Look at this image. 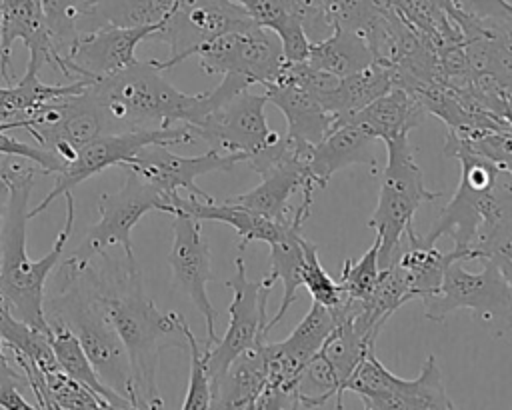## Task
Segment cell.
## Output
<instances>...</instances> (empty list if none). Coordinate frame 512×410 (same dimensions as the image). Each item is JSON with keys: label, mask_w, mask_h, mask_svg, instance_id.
<instances>
[{"label": "cell", "mask_w": 512, "mask_h": 410, "mask_svg": "<svg viewBox=\"0 0 512 410\" xmlns=\"http://www.w3.org/2000/svg\"><path fill=\"white\" fill-rule=\"evenodd\" d=\"M90 270L130 360L134 408H162L156 384L160 354L168 348L188 350V322L178 312H162L144 292L136 258L112 260L106 254L90 262Z\"/></svg>", "instance_id": "cell-1"}, {"label": "cell", "mask_w": 512, "mask_h": 410, "mask_svg": "<svg viewBox=\"0 0 512 410\" xmlns=\"http://www.w3.org/2000/svg\"><path fill=\"white\" fill-rule=\"evenodd\" d=\"M34 168L12 160V156H2L0 176L10 188L8 212L4 228L0 232V292L6 298L12 314L32 328L48 332L50 326L44 316V296L50 272L60 264V256L74 228V196L72 190L64 194L66 218L58 232L52 248L40 260H30L26 252V226L28 198L34 188Z\"/></svg>", "instance_id": "cell-2"}, {"label": "cell", "mask_w": 512, "mask_h": 410, "mask_svg": "<svg viewBox=\"0 0 512 410\" xmlns=\"http://www.w3.org/2000/svg\"><path fill=\"white\" fill-rule=\"evenodd\" d=\"M44 316L66 324L80 340L86 356L106 386L124 396L134 408V384L128 352L100 300L90 264H60L56 288L44 298Z\"/></svg>", "instance_id": "cell-3"}, {"label": "cell", "mask_w": 512, "mask_h": 410, "mask_svg": "<svg viewBox=\"0 0 512 410\" xmlns=\"http://www.w3.org/2000/svg\"><path fill=\"white\" fill-rule=\"evenodd\" d=\"M88 92L104 108L112 124L126 128H166L176 122L192 124L200 94H186L172 86L156 60H134L120 72L94 80Z\"/></svg>", "instance_id": "cell-4"}, {"label": "cell", "mask_w": 512, "mask_h": 410, "mask_svg": "<svg viewBox=\"0 0 512 410\" xmlns=\"http://www.w3.org/2000/svg\"><path fill=\"white\" fill-rule=\"evenodd\" d=\"M384 146L388 150V162L376 208L368 218V226L376 230V236L380 238V270L390 264L404 232L412 226L416 210L424 202H434L442 196V190H428L424 174L414 160L408 134L396 136L384 142Z\"/></svg>", "instance_id": "cell-5"}, {"label": "cell", "mask_w": 512, "mask_h": 410, "mask_svg": "<svg viewBox=\"0 0 512 410\" xmlns=\"http://www.w3.org/2000/svg\"><path fill=\"white\" fill-rule=\"evenodd\" d=\"M480 262L482 270L470 272L464 268V260H452L438 290L422 300L424 316L444 322L452 312L468 308L474 320L498 338L512 328V288L490 260Z\"/></svg>", "instance_id": "cell-6"}, {"label": "cell", "mask_w": 512, "mask_h": 410, "mask_svg": "<svg viewBox=\"0 0 512 410\" xmlns=\"http://www.w3.org/2000/svg\"><path fill=\"white\" fill-rule=\"evenodd\" d=\"M124 180L116 192L98 196V222L88 228L76 252L68 258L76 266H86L106 254L112 246H122L126 258L134 256L132 230L148 212L172 214V204L156 188L146 184L136 172L120 166Z\"/></svg>", "instance_id": "cell-7"}, {"label": "cell", "mask_w": 512, "mask_h": 410, "mask_svg": "<svg viewBox=\"0 0 512 410\" xmlns=\"http://www.w3.org/2000/svg\"><path fill=\"white\" fill-rule=\"evenodd\" d=\"M112 126V120L86 86L38 106L16 128L32 134L66 168L80 148L106 132H114Z\"/></svg>", "instance_id": "cell-8"}, {"label": "cell", "mask_w": 512, "mask_h": 410, "mask_svg": "<svg viewBox=\"0 0 512 410\" xmlns=\"http://www.w3.org/2000/svg\"><path fill=\"white\" fill-rule=\"evenodd\" d=\"M194 140H196V136L188 124L166 126V128H160V126H156V128H126V130L106 132L78 150V156L62 172L56 174L54 188L32 210H28V216L30 218L38 216L58 196H64L66 192L74 190L78 184H82L90 176L100 174L102 170H106L110 166L126 164L138 150H142L146 146L190 144Z\"/></svg>", "instance_id": "cell-9"}, {"label": "cell", "mask_w": 512, "mask_h": 410, "mask_svg": "<svg viewBox=\"0 0 512 410\" xmlns=\"http://www.w3.org/2000/svg\"><path fill=\"white\" fill-rule=\"evenodd\" d=\"M346 390L360 396L368 410H452L442 372L436 358L430 354L424 360L420 374L412 380L392 374L376 356L366 354L356 372L346 382Z\"/></svg>", "instance_id": "cell-10"}, {"label": "cell", "mask_w": 512, "mask_h": 410, "mask_svg": "<svg viewBox=\"0 0 512 410\" xmlns=\"http://www.w3.org/2000/svg\"><path fill=\"white\" fill-rule=\"evenodd\" d=\"M274 284L276 282L268 274L262 280H250L242 254L236 256L234 274L224 280V286L232 290V302L228 306L230 322L224 336L216 338L208 354L210 390L238 354L254 348L268 338L266 306Z\"/></svg>", "instance_id": "cell-11"}, {"label": "cell", "mask_w": 512, "mask_h": 410, "mask_svg": "<svg viewBox=\"0 0 512 410\" xmlns=\"http://www.w3.org/2000/svg\"><path fill=\"white\" fill-rule=\"evenodd\" d=\"M450 158L460 162L458 190L438 212V218L422 238L436 244L438 238L450 236L454 240V248L472 250L470 246L478 234V228L488 216L494 184L502 172V166L468 150H456Z\"/></svg>", "instance_id": "cell-12"}, {"label": "cell", "mask_w": 512, "mask_h": 410, "mask_svg": "<svg viewBox=\"0 0 512 410\" xmlns=\"http://www.w3.org/2000/svg\"><path fill=\"white\" fill-rule=\"evenodd\" d=\"M252 24L234 0H176L172 12L148 40L168 46V58L156 60V66L164 72L194 56L204 42Z\"/></svg>", "instance_id": "cell-13"}, {"label": "cell", "mask_w": 512, "mask_h": 410, "mask_svg": "<svg viewBox=\"0 0 512 410\" xmlns=\"http://www.w3.org/2000/svg\"><path fill=\"white\" fill-rule=\"evenodd\" d=\"M194 56L206 74H234L252 86L274 82L284 68L280 38L258 24L216 36L198 46Z\"/></svg>", "instance_id": "cell-14"}, {"label": "cell", "mask_w": 512, "mask_h": 410, "mask_svg": "<svg viewBox=\"0 0 512 410\" xmlns=\"http://www.w3.org/2000/svg\"><path fill=\"white\" fill-rule=\"evenodd\" d=\"M266 104V94L242 90L190 128L196 140H204L220 152L244 154L250 162L280 138L268 126Z\"/></svg>", "instance_id": "cell-15"}, {"label": "cell", "mask_w": 512, "mask_h": 410, "mask_svg": "<svg viewBox=\"0 0 512 410\" xmlns=\"http://www.w3.org/2000/svg\"><path fill=\"white\" fill-rule=\"evenodd\" d=\"M242 162H246V156L238 152H220L210 148L200 156H178L166 146L154 144L138 150L126 164L120 166L136 172L146 184L156 188L172 204V198L182 188L194 196L210 198L202 188L194 184L196 178L208 172H230L236 164Z\"/></svg>", "instance_id": "cell-16"}, {"label": "cell", "mask_w": 512, "mask_h": 410, "mask_svg": "<svg viewBox=\"0 0 512 410\" xmlns=\"http://www.w3.org/2000/svg\"><path fill=\"white\" fill-rule=\"evenodd\" d=\"M158 26H100L84 32L70 46L60 72L70 80H100L120 72L136 60V46Z\"/></svg>", "instance_id": "cell-17"}, {"label": "cell", "mask_w": 512, "mask_h": 410, "mask_svg": "<svg viewBox=\"0 0 512 410\" xmlns=\"http://www.w3.org/2000/svg\"><path fill=\"white\" fill-rule=\"evenodd\" d=\"M172 216V246L168 252L172 282L198 308L206 324V340L214 344V324L218 312L214 310L206 292V286L212 280V272L210 248L202 236V222L184 212H176Z\"/></svg>", "instance_id": "cell-18"}, {"label": "cell", "mask_w": 512, "mask_h": 410, "mask_svg": "<svg viewBox=\"0 0 512 410\" xmlns=\"http://www.w3.org/2000/svg\"><path fill=\"white\" fill-rule=\"evenodd\" d=\"M0 82L12 84L10 56L14 40H22L30 52L28 70L40 72L42 66L58 68V54L48 36L38 0H0Z\"/></svg>", "instance_id": "cell-19"}, {"label": "cell", "mask_w": 512, "mask_h": 410, "mask_svg": "<svg viewBox=\"0 0 512 410\" xmlns=\"http://www.w3.org/2000/svg\"><path fill=\"white\" fill-rule=\"evenodd\" d=\"M376 138L362 130L358 124L346 120L336 122V126L316 144L308 146L304 168L306 180L314 188H324L328 180L342 168L352 164L376 166L374 156Z\"/></svg>", "instance_id": "cell-20"}, {"label": "cell", "mask_w": 512, "mask_h": 410, "mask_svg": "<svg viewBox=\"0 0 512 410\" xmlns=\"http://www.w3.org/2000/svg\"><path fill=\"white\" fill-rule=\"evenodd\" d=\"M264 88L268 102H272L286 118V136L296 144L312 146L336 126V116L284 72Z\"/></svg>", "instance_id": "cell-21"}, {"label": "cell", "mask_w": 512, "mask_h": 410, "mask_svg": "<svg viewBox=\"0 0 512 410\" xmlns=\"http://www.w3.org/2000/svg\"><path fill=\"white\" fill-rule=\"evenodd\" d=\"M452 260L466 262V260H476V256L472 250H464V248L440 252L436 244L426 242L422 236L414 232V226H410L404 232L390 264L404 278L412 298L424 300L438 290L444 270Z\"/></svg>", "instance_id": "cell-22"}, {"label": "cell", "mask_w": 512, "mask_h": 410, "mask_svg": "<svg viewBox=\"0 0 512 410\" xmlns=\"http://www.w3.org/2000/svg\"><path fill=\"white\" fill-rule=\"evenodd\" d=\"M312 208V196H302L300 204L292 208L290 216L286 218L284 232L278 240H274L270 246V272L268 276L276 282H282L284 294L282 302L278 306V312L268 320V332L274 328L288 308L296 302L298 290L302 286V268H304V236H302V226L310 214Z\"/></svg>", "instance_id": "cell-23"}, {"label": "cell", "mask_w": 512, "mask_h": 410, "mask_svg": "<svg viewBox=\"0 0 512 410\" xmlns=\"http://www.w3.org/2000/svg\"><path fill=\"white\" fill-rule=\"evenodd\" d=\"M184 212L190 214L196 220H212V222H222L228 224L236 230L240 236L238 250L242 252L250 242L260 240L266 244H272L278 240L284 232L286 220H272L266 216H260L256 212H250L246 208H240L236 204H230L226 200L216 202L212 196L210 198H200L190 194L188 198H182L176 194L172 198V214Z\"/></svg>", "instance_id": "cell-24"}, {"label": "cell", "mask_w": 512, "mask_h": 410, "mask_svg": "<svg viewBox=\"0 0 512 410\" xmlns=\"http://www.w3.org/2000/svg\"><path fill=\"white\" fill-rule=\"evenodd\" d=\"M302 190L314 192L316 188L306 180L304 162H290L262 174V182L256 188L224 200L272 220H286L292 212L288 200Z\"/></svg>", "instance_id": "cell-25"}, {"label": "cell", "mask_w": 512, "mask_h": 410, "mask_svg": "<svg viewBox=\"0 0 512 410\" xmlns=\"http://www.w3.org/2000/svg\"><path fill=\"white\" fill-rule=\"evenodd\" d=\"M426 116V110L408 90L392 86L386 94H382L380 98L352 114L348 120L358 124L376 140L388 142L420 126Z\"/></svg>", "instance_id": "cell-26"}, {"label": "cell", "mask_w": 512, "mask_h": 410, "mask_svg": "<svg viewBox=\"0 0 512 410\" xmlns=\"http://www.w3.org/2000/svg\"><path fill=\"white\" fill-rule=\"evenodd\" d=\"M264 342L232 360L222 378L212 386L210 408H256V400L266 386Z\"/></svg>", "instance_id": "cell-27"}, {"label": "cell", "mask_w": 512, "mask_h": 410, "mask_svg": "<svg viewBox=\"0 0 512 410\" xmlns=\"http://www.w3.org/2000/svg\"><path fill=\"white\" fill-rule=\"evenodd\" d=\"M48 326H50L48 340L56 356V362L70 378H74L92 394L102 398L110 408H132V404L124 396H120L118 392H114L110 386L102 382L90 358L86 356L80 340L66 324L58 320H48Z\"/></svg>", "instance_id": "cell-28"}, {"label": "cell", "mask_w": 512, "mask_h": 410, "mask_svg": "<svg viewBox=\"0 0 512 410\" xmlns=\"http://www.w3.org/2000/svg\"><path fill=\"white\" fill-rule=\"evenodd\" d=\"M392 86L390 68L380 62H372L366 68L340 78L338 84L320 98V104L336 116V122H344L386 94Z\"/></svg>", "instance_id": "cell-29"}, {"label": "cell", "mask_w": 512, "mask_h": 410, "mask_svg": "<svg viewBox=\"0 0 512 410\" xmlns=\"http://www.w3.org/2000/svg\"><path fill=\"white\" fill-rule=\"evenodd\" d=\"M306 60L338 78L350 76L376 62L368 42L358 32L340 26H334L330 36L324 40L310 44Z\"/></svg>", "instance_id": "cell-30"}, {"label": "cell", "mask_w": 512, "mask_h": 410, "mask_svg": "<svg viewBox=\"0 0 512 410\" xmlns=\"http://www.w3.org/2000/svg\"><path fill=\"white\" fill-rule=\"evenodd\" d=\"M176 0H88V32L100 26H158Z\"/></svg>", "instance_id": "cell-31"}, {"label": "cell", "mask_w": 512, "mask_h": 410, "mask_svg": "<svg viewBox=\"0 0 512 410\" xmlns=\"http://www.w3.org/2000/svg\"><path fill=\"white\" fill-rule=\"evenodd\" d=\"M336 324L338 322L332 310L312 300L306 316L282 342H276V346L292 364H296L302 370L330 338Z\"/></svg>", "instance_id": "cell-32"}, {"label": "cell", "mask_w": 512, "mask_h": 410, "mask_svg": "<svg viewBox=\"0 0 512 410\" xmlns=\"http://www.w3.org/2000/svg\"><path fill=\"white\" fill-rule=\"evenodd\" d=\"M40 12L58 54V72L76 38L88 32V0H38Z\"/></svg>", "instance_id": "cell-33"}, {"label": "cell", "mask_w": 512, "mask_h": 410, "mask_svg": "<svg viewBox=\"0 0 512 410\" xmlns=\"http://www.w3.org/2000/svg\"><path fill=\"white\" fill-rule=\"evenodd\" d=\"M470 248L476 260H490L512 288V212L484 222Z\"/></svg>", "instance_id": "cell-34"}, {"label": "cell", "mask_w": 512, "mask_h": 410, "mask_svg": "<svg viewBox=\"0 0 512 410\" xmlns=\"http://www.w3.org/2000/svg\"><path fill=\"white\" fill-rule=\"evenodd\" d=\"M186 340H188V352H190V380L186 388V396L182 400L184 410H206L212 402V390H210V370H208V354L212 342L204 340L200 342L190 326L186 328Z\"/></svg>", "instance_id": "cell-35"}, {"label": "cell", "mask_w": 512, "mask_h": 410, "mask_svg": "<svg viewBox=\"0 0 512 410\" xmlns=\"http://www.w3.org/2000/svg\"><path fill=\"white\" fill-rule=\"evenodd\" d=\"M378 250H380V238L376 236L372 246L358 260L344 262L338 282L348 298L366 302L372 296L380 278Z\"/></svg>", "instance_id": "cell-36"}, {"label": "cell", "mask_w": 512, "mask_h": 410, "mask_svg": "<svg viewBox=\"0 0 512 410\" xmlns=\"http://www.w3.org/2000/svg\"><path fill=\"white\" fill-rule=\"evenodd\" d=\"M42 372V370H40ZM44 374L48 386V408L50 410H76V408H110L102 398L92 394L80 382L70 378L60 366H54Z\"/></svg>", "instance_id": "cell-37"}, {"label": "cell", "mask_w": 512, "mask_h": 410, "mask_svg": "<svg viewBox=\"0 0 512 410\" xmlns=\"http://www.w3.org/2000/svg\"><path fill=\"white\" fill-rule=\"evenodd\" d=\"M302 286L310 292L314 302H318L326 308H336L344 298V290H342L340 282L328 276V272L320 264L316 244H312L308 240H304Z\"/></svg>", "instance_id": "cell-38"}, {"label": "cell", "mask_w": 512, "mask_h": 410, "mask_svg": "<svg viewBox=\"0 0 512 410\" xmlns=\"http://www.w3.org/2000/svg\"><path fill=\"white\" fill-rule=\"evenodd\" d=\"M12 156V158H24L34 162L42 174H58L64 170V164L46 148L26 144L10 134V130H0V158Z\"/></svg>", "instance_id": "cell-39"}, {"label": "cell", "mask_w": 512, "mask_h": 410, "mask_svg": "<svg viewBox=\"0 0 512 410\" xmlns=\"http://www.w3.org/2000/svg\"><path fill=\"white\" fill-rule=\"evenodd\" d=\"M248 18L272 32H278L282 26L292 22L296 16L292 12V0H234Z\"/></svg>", "instance_id": "cell-40"}, {"label": "cell", "mask_w": 512, "mask_h": 410, "mask_svg": "<svg viewBox=\"0 0 512 410\" xmlns=\"http://www.w3.org/2000/svg\"><path fill=\"white\" fill-rule=\"evenodd\" d=\"M454 8L476 20H508L512 18V2L508 0H450Z\"/></svg>", "instance_id": "cell-41"}, {"label": "cell", "mask_w": 512, "mask_h": 410, "mask_svg": "<svg viewBox=\"0 0 512 410\" xmlns=\"http://www.w3.org/2000/svg\"><path fill=\"white\" fill-rule=\"evenodd\" d=\"M24 388H28L26 378H6L0 380V408L8 410H34L38 408L24 396Z\"/></svg>", "instance_id": "cell-42"}, {"label": "cell", "mask_w": 512, "mask_h": 410, "mask_svg": "<svg viewBox=\"0 0 512 410\" xmlns=\"http://www.w3.org/2000/svg\"><path fill=\"white\" fill-rule=\"evenodd\" d=\"M4 342L0 340V380H6V378H24V374L22 372H18L12 364H10V360H8V356L4 354Z\"/></svg>", "instance_id": "cell-43"}, {"label": "cell", "mask_w": 512, "mask_h": 410, "mask_svg": "<svg viewBox=\"0 0 512 410\" xmlns=\"http://www.w3.org/2000/svg\"><path fill=\"white\" fill-rule=\"evenodd\" d=\"M8 198H10V188H8L6 180L0 176V232L4 228V220H6V212H8Z\"/></svg>", "instance_id": "cell-44"}, {"label": "cell", "mask_w": 512, "mask_h": 410, "mask_svg": "<svg viewBox=\"0 0 512 410\" xmlns=\"http://www.w3.org/2000/svg\"><path fill=\"white\" fill-rule=\"evenodd\" d=\"M0 42H2V30H0Z\"/></svg>", "instance_id": "cell-45"}, {"label": "cell", "mask_w": 512, "mask_h": 410, "mask_svg": "<svg viewBox=\"0 0 512 410\" xmlns=\"http://www.w3.org/2000/svg\"><path fill=\"white\" fill-rule=\"evenodd\" d=\"M508 2H512V0H508Z\"/></svg>", "instance_id": "cell-46"}]
</instances>
